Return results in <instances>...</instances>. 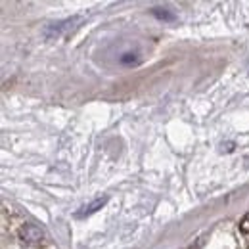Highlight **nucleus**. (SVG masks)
<instances>
[{
	"mask_svg": "<svg viewBox=\"0 0 249 249\" xmlns=\"http://www.w3.org/2000/svg\"><path fill=\"white\" fill-rule=\"evenodd\" d=\"M83 23V18L81 16H73V18H69V19H63L60 23H54V25H50L44 35H46V38H58V36H62L63 33H69L73 31L77 25H81Z\"/></svg>",
	"mask_w": 249,
	"mask_h": 249,
	"instance_id": "1",
	"label": "nucleus"
},
{
	"mask_svg": "<svg viewBox=\"0 0 249 249\" xmlns=\"http://www.w3.org/2000/svg\"><path fill=\"white\" fill-rule=\"evenodd\" d=\"M19 240L25 244H40L44 240V232L35 224H23L19 228Z\"/></svg>",
	"mask_w": 249,
	"mask_h": 249,
	"instance_id": "2",
	"label": "nucleus"
},
{
	"mask_svg": "<svg viewBox=\"0 0 249 249\" xmlns=\"http://www.w3.org/2000/svg\"><path fill=\"white\" fill-rule=\"evenodd\" d=\"M106 203H107V196L96 197V199H94V201H90L89 205H85V207H81V209H79V213H77V218H83V217H89V215H92V213H96L98 209H102Z\"/></svg>",
	"mask_w": 249,
	"mask_h": 249,
	"instance_id": "3",
	"label": "nucleus"
},
{
	"mask_svg": "<svg viewBox=\"0 0 249 249\" xmlns=\"http://www.w3.org/2000/svg\"><path fill=\"white\" fill-rule=\"evenodd\" d=\"M240 230H242L244 234H249V213L242 218V222H240Z\"/></svg>",
	"mask_w": 249,
	"mask_h": 249,
	"instance_id": "4",
	"label": "nucleus"
}]
</instances>
